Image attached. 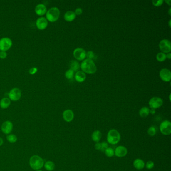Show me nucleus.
Here are the masks:
<instances>
[{
    "instance_id": "obj_28",
    "label": "nucleus",
    "mask_w": 171,
    "mask_h": 171,
    "mask_svg": "<svg viewBox=\"0 0 171 171\" xmlns=\"http://www.w3.org/2000/svg\"><path fill=\"white\" fill-rule=\"evenodd\" d=\"M65 76L66 78L68 79H71L73 78L74 76V71L71 69H68L67 70L65 73Z\"/></svg>"
},
{
    "instance_id": "obj_20",
    "label": "nucleus",
    "mask_w": 171,
    "mask_h": 171,
    "mask_svg": "<svg viewBox=\"0 0 171 171\" xmlns=\"http://www.w3.org/2000/svg\"><path fill=\"white\" fill-rule=\"evenodd\" d=\"M11 105L10 99L9 98H4L0 101V107L2 109H6L9 108Z\"/></svg>"
},
{
    "instance_id": "obj_24",
    "label": "nucleus",
    "mask_w": 171,
    "mask_h": 171,
    "mask_svg": "<svg viewBox=\"0 0 171 171\" xmlns=\"http://www.w3.org/2000/svg\"><path fill=\"white\" fill-rule=\"evenodd\" d=\"M45 169L48 171H52L55 169V164L54 163L51 161H47L45 163Z\"/></svg>"
},
{
    "instance_id": "obj_15",
    "label": "nucleus",
    "mask_w": 171,
    "mask_h": 171,
    "mask_svg": "<svg viewBox=\"0 0 171 171\" xmlns=\"http://www.w3.org/2000/svg\"><path fill=\"white\" fill-rule=\"evenodd\" d=\"M47 11V8L46 6L43 4H39L36 6L35 8V12L37 15L42 16L46 14Z\"/></svg>"
},
{
    "instance_id": "obj_6",
    "label": "nucleus",
    "mask_w": 171,
    "mask_h": 171,
    "mask_svg": "<svg viewBox=\"0 0 171 171\" xmlns=\"http://www.w3.org/2000/svg\"><path fill=\"white\" fill-rule=\"evenodd\" d=\"M12 41L10 38L4 37L0 39V50L3 51H7L12 47Z\"/></svg>"
},
{
    "instance_id": "obj_4",
    "label": "nucleus",
    "mask_w": 171,
    "mask_h": 171,
    "mask_svg": "<svg viewBox=\"0 0 171 171\" xmlns=\"http://www.w3.org/2000/svg\"><path fill=\"white\" fill-rule=\"evenodd\" d=\"M120 140V133L115 129L110 130L107 135L108 142L111 145H116Z\"/></svg>"
},
{
    "instance_id": "obj_16",
    "label": "nucleus",
    "mask_w": 171,
    "mask_h": 171,
    "mask_svg": "<svg viewBox=\"0 0 171 171\" xmlns=\"http://www.w3.org/2000/svg\"><path fill=\"white\" fill-rule=\"evenodd\" d=\"M63 118L65 122L69 123L73 120L74 117L73 112L71 110H66L63 113Z\"/></svg>"
},
{
    "instance_id": "obj_18",
    "label": "nucleus",
    "mask_w": 171,
    "mask_h": 171,
    "mask_svg": "<svg viewBox=\"0 0 171 171\" xmlns=\"http://www.w3.org/2000/svg\"><path fill=\"white\" fill-rule=\"evenodd\" d=\"M76 15L75 13L72 11H69L65 13L64 16V18L68 22H71L75 19Z\"/></svg>"
},
{
    "instance_id": "obj_25",
    "label": "nucleus",
    "mask_w": 171,
    "mask_h": 171,
    "mask_svg": "<svg viewBox=\"0 0 171 171\" xmlns=\"http://www.w3.org/2000/svg\"><path fill=\"white\" fill-rule=\"evenodd\" d=\"M7 140L11 143H15L17 140V137L14 134H10L7 135Z\"/></svg>"
},
{
    "instance_id": "obj_10",
    "label": "nucleus",
    "mask_w": 171,
    "mask_h": 171,
    "mask_svg": "<svg viewBox=\"0 0 171 171\" xmlns=\"http://www.w3.org/2000/svg\"><path fill=\"white\" fill-rule=\"evenodd\" d=\"M86 52L83 48H77L74 50L73 56L78 60H82L86 57Z\"/></svg>"
},
{
    "instance_id": "obj_36",
    "label": "nucleus",
    "mask_w": 171,
    "mask_h": 171,
    "mask_svg": "<svg viewBox=\"0 0 171 171\" xmlns=\"http://www.w3.org/2000/svg\"><path fill=\"white\" fill-rule=\"evenodd\" d=\"M75 14L76 15H80L82 13V10L81 8H78L77 9H76V10H75Z\"/></svg>"
},
{
    "instance_id": "obj_3",
    "label": "nucleus",
    "mask_w": 171,
    "mask_h": 171,
    "mask_svg": "<svg viewBox=\"0 0 171 171\" xmlns=\"http://www.w3.org/2000/svg\"><path fill=\"white\" fill-rule=\"evenodd\" d=\"M60 10L57 7H52L47 11L46 13V18L48 21L50 22H54L60 16Z\"/></svg>"
},
{
    "instance_id": "obj_42",
    "label": "nucleus",
    "mask_w": 171,
    "mask_h": 171,
    "mask_svg": "<svg viewBox=\"0 0 171 171\" xmlns=\"http://www.w3.org/2000/svg\"><path fill=\"white\" fill-rule=\"evenodd\" d=\"M171 8H170L169 11V13L170 15H171Z\"/></svg>"
},
{
    "instance_id": "obj_22",
    "label": "nucleus",
    "mask_w": 171,
    "mask_h": 171,
    "mask_svg": "<svg viewBox=\"0 0 171 171\" xmlns=\"http://www.w3.org/2000/svg\"><path fill=\"white\" fill-rule=\"evenodd\" d=\"M150 109L147 107L145 106L142 108L139 111V115L142 118H146L150 113Z\"/></svg>"
},
{
    "instance_id": "obj_38",
    "label": "nucleus",
    "mask_w": 171,
    "mask_h": 171,
    "mask_svg": "<svg viewBox=\"0 0 171 171\" xmlns=\"http://www.w3.org/2000/svg\"><path fill=\"white\" fill-rule=\"evenodd\" d=\"M166 57L168 58L169 59H170L171 58V54L170 53H169L167 54V55H166Z\"/></svg>"
},
{
    "instance_id": "obj_39",
    "label": "nucleus",
    "mask_w": 171,
    "mask_h": 171,
    "mask_svg": "<svg viewBox=\"0 0 171 171\" xmlns=\"http://www.w3.org/2000/svg\"><path fill=\"white\" fill-rule=\"evenodd\" d=\"M3 144V140L2 139V138L0 137V146H1Z\"/></svg>"
},
{
    "instance_id": "obj_34",
    "label": "nucleus",
    "mask_w": 171,
    "mask_h": 171,
    "mask_svg": "<svg viewBox=\"0 0 171 171\" xmlns=\"http://www.w3.org/2000/svg\"><path fill=\"white\" fill-rule=\"evenodd\" d=\"M38 71V69L36 67H33V68H31L29 70V73L30 74H32V75H33V74H35L36 73V72H37Z\"/></svg>"
},
{
    "instance_id": "obj_40",
    "label": "nucleus",
    "mask_w": 171,
    "mask_h": 171,
    "mask_svg": "<svg viewBox=\"0 0 171 171\" xmlns=\"http://www.w3.org/2000/svg\"><path fill=\"white\" fill-rule=\"evenodd\" d=\"M165 2H166V3H168V5H171V0H167H167H166V1H165Z\"/></svg>"
},
{
    "instance_id": "obj_7",
    "label": "nucleus",
    "mask_w": 171,
    "mask_h": 171,
    "mask_svg": "<svg viewBox=\"0 0 171 171\" xmlns=\"http://www.w3.org/2000/svg\"><path fill=\"white\" fill-rule=\"evenodd\" d=\"M9 99L10 100L13 101H16L19 100L20 99L22 96V93L20 89L15 87L11 90L9 93Z\"/></svg>"
},
{
    "instance_id": "obj_11",
    "label": "nucleus",
    "mask_w": 171,
    "mask_h": 171,
    "mask_svg": "<svg viewBox=\"0 0 171 171\" xmlns=\"http://www.w3.org/2000/svg\"><path fill=\"white\" fill-rule=\"evenodd\" d=\"M13 128V125L11 121L7 120L4 122L1 126V130L4 133L9 135L11 133Z\"/></svg>"
},
{
    "instance_id": "obj_31",
    "label": "nucleus",
    "mask_w": 171,
    "mask_h": 171,
    "mask_svg": "<svg viewBox=\"0 0 171 171\" xmlns=\"http://www.w3.org/2000/svg\"><path fill=\"white\" fill-rule=\"evenodd\" d=\"M154 162H152V161H148L147 162V164L145 165V167L147 169H152V168H154Z\"/></svg>"
},
{
    "instance_id": "obj_41",
    "label": "nucleus",
    "mask_w": 171,
    "mask_h": 171,
    "mask_svg": "<svg viewBox=\"0 0 171 171\" xmlns=\"http://www.w3.org/2000/svg\"><path fill=\"white\" fill-rule=\"evenodd\" d=\"M150 113H151L152 114H154V113H155V110H154V109H151V110H150Z\"/></svg>"
},
{
    "instance_id": "obj_12",
    "label": "nucleus",
    "mask_w": 171,
    "mask_h": 171,
    "mask_svg": "<svg viewBox=\"0 0 171 171\" xmlns=\"http://www.w3.org/2000/svg\"><path fill=\"white\" fill-rule=\"evenodd\" d=\"M48 21L46 18L41 17L39 18L36 22V25L38 29L43 30L48 26Z\"/></svg>"
},
{
    "instance_id": "obj_35",
    "label": "nucleus",
    "mask_w": 171,
    "mask_h": 171,
    "mask_svg": "<svg viewBox=\"0 0 171 171\" xmlns=\"http://www.w3.org/2000/svg\"><path fill=\"white\" fill-rule=\"evenodd\" d=\"M7 56V52L6 51H0V58L1 59H5Z\"/></svg>"
},
{
    "instance_id": "obj_37",
    "label": "nucleus",
    "mask_w": 171,
    "mask_h": 171,
    "mask_svg": "<svg viewBox=\"0 0 171 171\" xmlns=\"http://www.w3.org/2000/svg\"><path fill=\"white\" fill-rule=\"evenodd\" d=\"M94 147L95 148L96 150H100V148H101V143L99 142H97L96 144L94 145Z\"/></svg>"
},
{
    "instance_id": "obj_30",
    "label": "nucleus",
    "mask_w": 171,
    "mask_h": 171,
    "mask_svg": "<svg viewBox=\"0 0 171 171\" xmlns=\"http://www.w3.org/2000/svg\"><path fill=\"white\" fill-rule=\"evenodd\" d=\"M108 144L107 142H103L101 143V148H100V150L101 152H105V151L106 150V149L108 148Z\"/></svg>"
},
{
    "instance_id": "obj_5",
    "label": "nucleus",
    "mask_w": 171,
    "mask_h": 171,
    "mask_svg": "<svg viewBox=\"0 0 171 171\" xmlns=\"http://www.w3.org/2000/svg\"><path fill=\"white\" fill-rule=\"evenodd\" d=\"M161 133L165 135H169L171 133V123L169 120H165L162 122L160 126Z\"/></svg>"
},
{
    "instance_id": "obj_44",
    "label": "nucleus",
    "mask_w": 171,
    "mask_h": 171,
    "mask_svg": "<svg viewBox=\"0 0 171 171\" xmlns=\"http://www.w3.org/2000/svg\"><path fill=\"white\" fill-rule=\"evenodd\" d=\"M41 171V170H37V171Z\"/></svg>"
},
{
    "instance_id": "obj_9",
    "label": "nucleus",
    "mask_w": 171,
    "mask_h": 171,
    "mask_svg": "<svg viewBox=\"0 0 171 171\" xmlns=\"http://www.w3.org/2000/svg\"><path fill=\"white\" fill-rule=\"evenodd\" d=\"M149 104L152 109L155 110L162 106L163 100L162 98L159 97H154L150 100Z\"/></svg>"
},
{
    "instance_id": "obj_8",
    "label": "nucleus",
    "mask_w": 171,
    "mask_h": 171,
    "mask_svg": "<svg viewBox=\"0 0 171 171\" xmlns=\"http://www.w3.org/2000/svg\"><path fill=\"white\" fill-rule=\"evenodd\" d=\"M159 47L162 53H170L171 50V42L168 39L162 40L160 42Z\"/></svg>"
},
{
    "instance_id": "obj_14",
    "label": "nucleus",
    "mask_w": 171,
    "mask_h": 171,
    "mask_svg": "<svg viewBox=\"0 0 171 171\" xmlns=\"http://www.w3.org/2000/svg\"><path fill=\"white\" fill-rule=\"evenodd\" d=\"M128 153L127 148L122 145L116 147L115 151V155L118 157H122L126 156Z\"/></svg>"
},
{
    "instance_id": "obj_2",
    "label": "nucleus",
    "mask_w": 171,
    "mask_h": 171,
    "mask_svg": "<svg viewBox=\"0 0 171 171\" xmlns=\"http://www.w3.org/2000/svg\"><path fill=\"white\" fill-rule=\"evenodd\" d=\"M29 164L32 169L37 171L42 168L44 165V161L40 156L34 155L30 157Z\"/></svg>"
},
{
    "instance_id": "obj_13",
    "label": "nucleus",
    "mask_w": 171,
    "mask_h": 171,
    "mask_svg": "<svg viewBox=\"0 0 171 171\" xmlns=\"http://www.w3.org/2000/svg\"><path fill=\"white\" fill-rule=\"evenodd\" d=\"M160 76L162 80L165 82H169L171 79V72L168 69H162L160 72Z\"/></svg>"
},
{
    "instance_id": "obj_29",
    "label": "nucleus",
    "mask_w": 171,
    "mask_h": 171,
    "mask_svg": "<svg viewBox=\"0 0 171 171\" xmlns=\"http://www.w3.org/2000/svg\"><path fill=\"white\" fill-rule=\"evenodd\" d=\"M156 133H157V129L154 126L150 127L147 130V133L149 134V135L152 137L155 135Z\"/></svg>"
},
{
    "instance_id": "obj_27",
    "label": "nucleus",
    "mask_w": 171,
    "mask_h": 171,
    "mask_svg": "<svg viewBox=\"0 0 171 171\" xmlns=\"http://www.w3.org/2000/svg\"><path fill=\"white\" fill-rule=\"evenodd\" d=\"M105 152L108 157H112L115 155V151L111 147H108L105 151Z\"/></svg>"
},
{
    "instance_id": "obj_33",
    "label": "nucleus",
    "mask_w": 171,
    "mask_h": 171,
    "mask_svg": "<svg viewBox=\"0 0 171 171\" xmlns=\"http://www.w3.org/2000/svg\"><path fill=\"white\" fill-rule=\"evenodd\" d=\"M152 2L154 6L158 7V6H160L162 5V3H163V1L162 0H158V1L153 0Z\"/></svg>"
},
{
    "instance_id": "obj_17",
    "label": "nucleus",
    "mask_w": 171,
    "mask_h": 171,
    "mask_svg": "<svg viewBox=\"0 0 171 171\" xmlns=\"http://www.w3.org/2000/svg\"><path fill=\"white\" fill-rule=\"evenodd\" d=\"M86 74L82 71H78L75 74V79L77 82H82L86 80Z\"/></svg>"
},
{
    "instance_id": "obj_32",
    "label": "nucleus",
    "mask_w": 171,
    "mask_h": 171,
    "mask_svg": "<svg viewBox=\"0 0 171 171\" xmlns=\"http://www.w3.org/2000/svg\"><path fill=\"white\" fill-rule=\"evenodd\" d=\"M86 56H87V59L93 60V59L94 58V54L93 52V51H89L87 52Z\"/></svg>"
},
{
    "instance_id": "obj_19",
    "label": "nucleus",
    "mask_w": 171,
    "mask_h": 171,
    "mask_svg": "<svg viewBox=\"0 0 171 171\" xmlns=\"http://www.w3.org/2000/svg\"><path fill=\"white\" fill-rule=\"evenodd\" d=\"M133 166L137 170H142L144 169L145 166V162L142 160L137 159L133 162Z\"/></svg>"
},
{
    "instance_id": "obj_1",
    "label": "nucleus",
    "mask_w": 171,
    "mask_h": 171,
    "mask_svg": "<svg viewBox=\"0 0 171 171\" xmlns=\"http://www.w3.org/2000/svg\"><path fill=\"white\" fill-rule=\"evenodd\" d=\"M82 71L86 73L92 74L95 73L97 68L93 60L86 59L83 61L81 65Z\"/></svg>"
},
{
    "instance_id": "obj_43",
    "label": "nucleus",
    "mask_w": 171,
    "mask_h": 171,
    "mask_svg": "<svg viewBox=\"0 0 171 171\" xmlns=\"http://www.w3.org/2000/svg\"><path fill=\"white\" fill-rule=\"evenodd\" d=\"M169 26H170V27H171V20H170V21H169Z\"/></svg>"
},
{
    "instance_id": "obj_21",
    "label": "nucleus",
    "mask_w": 171,
    "mask_h": 171,
    "mask_svg": "<svg viewBox=\"0 0 171 171\" xmlns=\"http://www.w3.org/2000/svg\"><path fill=\"white\" fill-rule=\"evenodd\" d=\"M101 137H102V133L99 130H95L94 132H93L91 135L93 141L96 142H99V140L101 139Z\"/></svg>"
},
{
    "instance_id": "obj_26",
    "label": "nucleus",
    "mask_w": 171,
    "mask_h": 171,
    "mask_svg": "<svg viewBox=\"0 0 171 171\" xmlns=\"http://www.w3.org/2000/svg\"><path fill=\"white\" fill-rule=\"evenodd\" d=\"M156 58L158 61L162 62L164 61L165 60H166V55L165 53H162V52H160V53H157V55L156 56Z\"/></svg>"
},
{
    "instance_id": "obj_23",
    "label": "nucleus",
    "mask_w": 171,
    "mask_h": 171,
    "mask_svg": "<svg viewBox=\"0 0 171 171\" xmlns=\"http://www.w3.org/2000/svg\"><path fill=\"white\" fill-rule=\"evenodd\" d=\"M69 67H70V69L73 70L74 72L77 71L80 68L79 64L76 60H72L70 62V64H69Z\"/></svg>"
}]
</instances>
